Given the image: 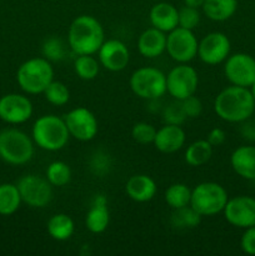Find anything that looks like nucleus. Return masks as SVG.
Instances as JSON below:
<instances>
[{
	"mask_svg": "<svg viewBox=\"0 0 255 256\" xmlns=\"http://www.w3.org/2000/svg\"><path fill=\"white\" fill-rule=\"evenodd\" d=\"M224 74L232 85L250 88L255 82V59L245 52H236L228 56Z\"/></svg>",
	"mask_w": 255,
	"mask_h": 256,
	"instance_id": "9b49d317",
	"label": "nucleus"
},
{
	"mask_svg": "<svg viewBox=\"0 0 255 256\" xmlns=\"http://www.w3.org/2000/svg\"><path fill=\"white\" fill-rule=\"evenodd\" d=\"M202 9L212 22H225L236 12L238 0H205Z\"/></svg>",
	"mask_w": 255,
	"mask_h": 256,
	"instance_id": "5701e85b",
	"label": "nucleus"
},
{
	"mask_svg": "<svg viewBox=\"0 0 255 256\" xmlns=\"http://www.w3.org/2000/svg\"><path fill=\"white\" fill-rule=\"evenodd\" d=\"M179 102H182V110H184L186 118L194 119V118L200 116V114L202 112V104L200 102V99H198L195 95H192V96L186 98L184 100H179Z\"/></svg>",
	"mask_w": 255,
	"mask_h": 256,
	"instance_id": "c9c22d12",
	"label": "nucleus"
},
{
	"mask_svg": "<svg viewBox=\"0 0 255 256\" xmlns=\"http://www.w3.org/2000/svg\"><path fill=\"white\" fill-rule=\"evenodd\" d=\"M75 74L82 80H94L100 72L99 60L92 55H78L74 62Z\"/></svg>",
	"mask_w": 255,
	"mask_h": 256,
	"instance_id": "c85d7f7f",
	"label": "nucleus"
},
{
	"mask_svg": "<svg viewBox=\"0 0 255 256\" xmlns=\"http://www.w3.org/2000/svg\"><path fill=\"white\" fill-rule=\"evenodd\" d=\"M165 202L172 209H180L190 205L192 200V189L188 185L176 182L172 184L165 190Z\"/></svg>",
	"mask_w": 255,
	"mask_h": 256,
	"instance_id": "cd10ccee",
	"label": "nucleus"
},
{
	"mask_svg": "<svg viewBox=\"0 0 255 256\" xmlns=\"http://www.w3.org/2000/svg\"><path fill=\"white\" fill-rule=\"evenodd\" d=\"M22 202L32 208L42 209L52 200V185L46 178L29 174L22 176L16 184Z\"/></svg>",
	"mask_w": 255,
	"mask_h": 256,
	"instance_id": "1a4fd4ad",
	"label": "nucleus"
},
{
	"mask_svg": "<svg viewBox=\"0 0 255 256\" xmlns=\"http://www.w3.org/2000/svg\"><path fill=\"white\" fill-rule=\"evenodd\" d=\"M64 122L69 130L70 136L79 142H90L94 139L99 130L98 119L86 108H75L65 114Z\"/></svg>",
	"mask_w": 255,
	"mask_h": 256,
	"instance_id": "f8f14e48",
	"label": "nucleus"
},
{
	"mask_svg": "<svg viewBox=\"0 0 255 256\" xmlns=\"http://www.w3.org/2000/svg\"><path fill=\"white\" fill-rule=\"evenodd\" d=\"M138 50L148 59L160 56L166 50V32L154 26L148 28L138 39Z\"/></svg>",
	"mask_w": 255,
	"mask_h": 256,
	"instance_id": "a211bd4d",
	"label": "nucleus"
},
{
	"mask_svg": "<svg viewBox=\"0 0 255 256\" xmlns=\"http://www.w3.org/2000/svg\"><path fill=\"white\" fill-rule=\"evenodd\" d=\"M48 234L56 242H65L72 236L75 230L74 222L68 214H55L48 220Z\"/></svg>",
	"mask_w": 255,
	"mask_h": 256,
	"instance_id": "b1692460",
	"label": "nucleus"
},
{
	"mask_svg": "<svg viewBox=\"0 0 255 256\" xmlns=\"http://www.w3.org/2000/svg\"><path fill=\"white\" fill-rule=\"evenodd\" d=\"M22 202V200L16 185L9 182L0 185V215L8 216L14 214Z\"/></svg>",
	"mask_w": 255,
	"mask_h": 256,
	"instance_id": "a878e982",
	"label": "nucleus"
},
{
	"mask_svg": "<svg viewBox=\"0 0 255 256\" xmlns=\"http://www.w3.org/2000/svg\"><path fill=\"white\" fill-rule=\"evenodd\" d=\"M250 92H252V98H254V100H255V82H254V84H252V86H250Z\"/></svg>",
	"mask_w": 255,
	"mask_h": 256,
	"instance_id": "a19ab883",
	"label": "nucleus"
},
{
	"mask_svg": "<svg viewBox=\"0 0 255 256\" xmlns=\"http://www.w3.org/2000/svg\"><path fill=\"white\" fill-rule=\"evenodd\" d=\"M156 134V129L149 122H136L132 129V136L136 142L142 145L152 144Z\"/></svg>",
	"mask_w": 255,
	"mask_h": 256,
	"instance_id": "473e14b6",
	"label": "nucleus"
},
{
	"mask_svg": "<svg viewBox=\"0 0 255 256\" xmlns=\"http://www.w3.org/2000/svg\"><path fill=\"white\" fill-rule=\"evenodd\" d=\"M200 22L199 9L192 6H184L179 10V26L184 29L194 30Z\"/></svg>",
	"mask_w": 255,
	"mask_h": 256,
	"instance_id": "72a5a7b5",
	"label": "nucleus"
},
{
	"mask_svg": "<svg viewBox=\"0 0 255 256\" xmlns=\"http://www.w3.org/2000/svg\"><path fill=\"white\" fill-rule=\"evenodd\" d=\"M212 156V146L206 139L192 142L185 150V162L190 166H202L206 164Z\"/></svg>",
	"mask_w": 255,
	"mask_h": 256,
	"instance_id": "393cba45",
	"label": "nucleus"
},
{
	"mask_svg": "<svg viewBox=\"0 0 255 256\" xmlns=\"http://www.w3.org/2000/svg\"><path fill=\"white\" fill-rule=\"evenodd\" d=\"M225 139H226V134H225L224 130L220 129V128H214V129H212L206 136V140L210 142V145H212V148L220 146L222 144H224Z\"/></svg>",
	"mask_w": 255,
	"mask_h": 256,
	"instance_id": "4c0bfd02",
	"label": "nucleus"
},
{
	"mask_svg": "<svg viewBox=\"0 0 255 256\" xmlns=\"http://www.w3.org/2000/svg\"><path fill=\"white\" fill-rule=\"evenodd\" d=\"M228 200V192L222 185L214 182H200L192 190L190 205L202 216H212L222 212Z\"/></svg>",
	"mask_w": 255,
	"mask_h": 256,
	"instance_id": "423d86ee",
	"label": "nucleus"
},
{
	"mask_svg": "<svg viewBox=\"0 0 255 256\" xmlns=\"http://www.w3.org/2000/svg\"><path fill=\"white\" fill-rule=\"evenodd\" d=\"M130 88L142 99L156 100L166 92V75L156 68H139L130 76Z\"/></svg>",
	"mask_w": 255,
	"mask_h": 256,
	"instance_id": "0eeeda50",
	"label": "nucleus"
},
{
	"mask_svg": "<svg viewBox=\"0 0 255 256\" xmlns=\"http://www.w3.org/2000/svg\"><path fill=\"white\" fill-rule=\"evenodd\" d=\"M185 140H186V135L180 125L165 124L164 126L156 130L152 144L160 152L172 154V152H179L184 146Z\"/></svg>",
	"mask_w": 255,
	"mask_h": 256,
	"instance_id": "f3484780",
	"label": "nucleus"
},
{
	"mask_svg": "<svg viewBox=\"0 0 255 256\" xmlns=\"http://www.w3.org/2000/svg\"><path fill=\"white\" fill-rule=\"evenodd\" d=\"M200 222H202V215L192 205L174 209L172 215V225L179 230L194 229L200 224Z\"/></svg>",
	"mask_w": 255,
	"mask_h": 256,
	"instance_id": "bb28decb",
	"label": "nucleus"
},
{
	"mask_svg": "<svg viewBox=\"0 0 255 256\" xmlns=\"http://www.w3.org/2000/svg\"><path fill=\"white\" fill-rule=\"evenodd\" d=\"M156 182L144 174L132 175L125 185L128 196L136 202H148L154 199L156 194Z\"/></svg>",
	"mask_w": 255,
	"mask_h": 256,
	"instance_id": "aec40b11",
	"label": "nucleus"
},
{
	"mask_svg": "<svg viewBox=\"0 0 255 256\" xmlns=\"http://www.w3.org/2000/svg\"><path fill=\"white\" fill-rule=\"evenodd\" d=\"M232 44L224 32H212L199 42L198 56L206 65H218L225 62L230 55Z\"/></svg>",
	"mask_w": 255,
	"mask_h": 256,
	"instance_id": "ddd939ff",
	"label": "nucleus"
},
{
	"mask_svg": "<svg viewBox=\"0 0 255 256\" xmlns=\"http://www.w3.org/2000/svg\"><path fill=\"white\" fill-rule=\"evenodd\" d=\"M205 0H184V5L186 6L195 8V9H199V8H202Z\"/></svg>",
	"mask_w": 255,
	"mask_h": 256,
	"instance_id": "ea45409f",
	"label": "nucleus"
},
{
	"mask_svg": "<svg viewBox=\"0 0 255 256\" xmlns=\"http://www.w3.org/2000/svg\"><path fill=\"white\" fill-rule=\"evenodd\" d=\"M32 142L42 150L59 152L69 142V130L64 118L56 115H42L35 120L32 130Z\"/></svg>",
	"mask_w": 255,
	"mask_h": 256,
	"instance_id": "7ed1b4c3",
	"label": "nucleus"
},
{
	"mask_svg": "<svg viewBox=\"0 0 255 256\" xmlns=\"http://www.w3.org/2000/svg\"><path fill=\"white\" fill-rule=\"evenodd\" d=\"M255 110V100L249 88L232 85L218 94L214 100V112L228 122H244Z\"/></svg>",
	"mask_w": 255,
	"mask_h": 256,
	"instance_id": "f257e3e1",
	"label": "nucleus"
},
{
	"mask_svg": "<svg viewBox=\"0 0 255 256\" xmlns=\"http://www.w3.org/2000/svg\"><path fill=\"white\" fill-rule=\"evenodd\" d=\"M104 40L102 25L92 15H80L70 24L68 42L76 55H94Z\"/></svg>",
	"mask_w": 255,
	"mask_h": 256,
	"instance_id": "f03ea898",
	"label": "nucleus"
},
{
	"mask_svg": "<svg viewBox=\"0 0 255 256\" xmlns=\"http://www.w3.org/2000/svg\"><path fill=\"white\" fill-rule=\"evenodd\" d=\"M224 216L229 224L232 226L246 228L254 226L255 225V199L245 195L235 196L228 200L225 205Z\"/></svg>",
	"mask_w": 255,
	"mask_h": 256,
	"instance_id": "4468645a",
	"label": "nucleus"
},
{
	"mask_svg": "<svg viewBox=\"0 0 255 256\" xmlns=\"http://www.w3.org/2000/svg\"><path fill=\"white\" fill-rule=\"evenodd\" d=\"M232 170L246 180H255V146H239L230 156Z\"/></svg>",
	"mask_w": 255,
	"mask_h": 256,
	"instance_id": "4be33fe9",
	"label": "nucleus"
},
{
	"mask_svg": "<svg viewBox=\"0 0 255 256\" xmlns=\"http://www.w3.org/2000/svg\"><path fill=\"white\" fill-rule=\"evenodd\" d=\"M110 222V212L108 209V199L105 195H96L85 216V226L92 234H102L108 229Z\"/></svg>",
	"mask_w": 255,
	"mask_h": 256,
	"instance_id": "6ab92c4d",
	"label": "nucleus"
},
{
	"mask_svg": "<svg viewBox=\"0 0 255 256\" xmlns=\"http://www.w3.org/2000/svg\"><path fill=\"white\" fill-rule=\"evenodd\" d=\"M66 54V48L60 38L50 36L42 44V55L49 62H62Z\"/></svg>",
	"mask_w": 255,
	"mask_h": 256,
	"instance_id": "2f4dec72",
	"label": "nucleus"
},
{
	"mask_svg": "<svg viewBox=\"0 0 255 256\" xmlns=\"http://www.w3.org/2000/svg\"><path fill=\"white\" fill-rule=\"evenodd\" d=\"M149 19L154 28L170 32L179 26V10L170 2H158L150 10Z\"/></svg>",
	"mask_w": 255,
	"mask_h": 256,
	"instance_id": "412c9836",
	"label": "nucleus"
},
{
	"mask_svg": "<svg viewBox=\"0 0 255 256\" xmlns=\"http://www.w3.org/2000/svg\"><path fill=\"white\" fill-rule=\"evenodd\" d=\"M34 155L32 140L18 129H6L0 132V158L12 165H24Z\"/></svg>",
	"mask_w": 255,
	"mask_h": 256,
	"instance_id": "39448f33",
	"label": "nucleus"
},
{
	"mask_svg": "<svg viewBox=\"0 0 255 256\" xmlns=\"http://www.w3.org/2000/svg\"><path fill=\"white\" fill-rule=\"evenodd\" d=\"M32 115V104L22 94H6L0 98V119L9 124H22Z\"/></svg>",
	"mask_w": 255,
	"mask_h": 256,
	"instance_id": "2eb2a0df",
	"label": "nucleus"
},
{
	"mask_svg": "<svg viewBox=\"0 0 255 256\" xmlns=\"http://www.w3.org/2000/svg\"><path fill=\"white\" fill-rule=\"evenodd\" d=\"M98 58L102 66L109 72H122L130 62V52L126 45L118 39L104 40L98 50Z\"/></svg>",
	"mask_w": 255,
	"mask_h": 256,
	"instance_id": "dca6fc26",
	"label": "nucleus"
},
{
	"mask_svg": "<svg viewBox=\"0 0 255 256\" xmlns=\"http://www.w3.org/2000/svg\"><path fill=\"white\" fill-rule=\"evenodd\" d=\"M54 80L52 62L45 58H32L19 66L16 82L20 89L26 94H42L48 85Z\"/></svg>",
	"mask_w": 255,
	"mask_h": 256,
	"instance_id": "20e7f679",
	"label": "nucleus"
},
{
	"mask_svg": "<svg viewBox=\"0 0 255 256\" xmlns=\"http://www.w3.org/2000/svg\"><path fill=\"white\" fill-rule=\"evenodd\" d=\"M198 42L194 32L182 26L175 28L166 35V50L169 56L179 64H188L198 56Z\"/></svg>",
	"mask_w": 255,
	"mask_h": 256,
	"instance_id": "6e6552de",
	"label": "nucleus"
},
{
	"mask_svg": "<svg viewBox=\"0 0 255 256\" xmlns=\"http://www.w3.org/2000/svg\"><path fill=\"white\" fill-rule=\"evenodd\" d=\"M240 246L245 254L255 255V225L245 229L240 240Z\"/></svg>",
	"mask_w": 255,
	"mask_h": 256,
	"instance_id": "e433bc0d",
	"label": "nucleus"
},
{
	"mask_svg": "<svg viewBox=\"0 0 255 256\" xmlns=\"http://www.w3.org/2000/svg\"><path fill=\"white\" fill-rule=\"evenodd\" d=\"M42 94H44L45 99L55 106H62V105L68 104L70 99V92L66 85L62 82H55V80H52L48 85Z\"/></svg>",
	"mask_w": 255,
	"mask_h": 256,
	"instance_id": "7c9ffc66",
	"label": "nucleus"
},
{
	"mask_svg": "<svg viewBox=\"0 0 255 256\" xmlns=\"http://www.w3.org/2000/svg\"><path fill=\"white\" fill-rule=\"evenodd\" d=\"M242 135H244L246 139L255 140V122H246V124L242 126Z\"/></svg>",
	"mask_w": 255,
	"mask_h": 256,
	"instance_id": "58836bf2",
	"label": "nucleus"
},
{
	"mask_svg": "<svg viewBox=\"0 0 255 256\" xmlns=\"http://www.w3.org/2000/svg\"><path fill=\"white\" fill-rule=\"evenodd\" d=\"M162 119H164L165 124H172V125H182L186 119L184 110H182V102L176 100L175 102H172L169 106H166L162 112Z\"/></svg>",
	"mask_w": 255,
	"mask_h": 256,
	"instance_id": "f704fd0d",
	"label": "nucleus"
},
{
	"mask_svg": "<svg viewBox=\"0 0 255 256\" xmlns=\"http://www.w3.org/2000/svg\"><path fill=\"white\" fill-rule=\"evenodd\" d=\"M199 86V75L192 66L179 64L166 75V92L175 100H184L195 95Z\"/></svg>",
	"mask_w": 255,
	"mask_h": 256,
	"instance_id": "9d476101",
	"label": "nucleus"
},
{
	"mask_svg": "<svg viewBox=\"0 0 255 256\" xmlns=\"http://www.w3.org/2000/svg\"><path fill=\"white\" fill-rule=\"evenodd\" d=\"M46 179L52 186H65L72 180V169L64 162H52L46 169Z\"/></svg>",
	"mask_w": 255,
	"mask_h": 256,
	"instance_id": "c756f323",
	"label": "nucleus"
}]
</instances>
